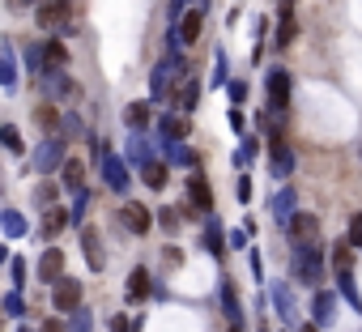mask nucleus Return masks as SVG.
Wrapping results in <instances>:
<instances>
[{
  "label": "nucleus",
  "instance_id": "9b49d317",
  "mask_svg": "<svg viewBox=\"0 0 362 332\" xmlns=\"http://www.w3.org/2000/svg\"><path fill=\"white\" fill-rule=\"evenodd\" d=\"M60 184L77 196V192H86V162L81 158H64V166H60Z\"/></svg>",
  "mask_w": 362,
  "mask_h": 332
},
{
  "label": "nucleus",
  "instance_id": "6e6552de",
  "mask_svg": "<svg viewBox=\"0 0 362 332\" xmlns=\"http://www.w3.org/2000/svg\"><path fill=\"white\" fill-rule=\"evenodd\" d=\"M269 298H273V307H277V315H281L286 324H298V302H294V294H290V285H286V281H273Z\"/></svg>",
  "mask_w": 362,
  "mask_h": 332
},
{
  "label": "nucleus",
  "instance_id": "f03ea898",
  "mask_svg": "<svg viewBox=\"0 0 362 332\" xmlns=\"http://www.w3.org/2000/svg\"><path fill=\"white\" fill-rule=\"evenodd\" d=\"M69 18H73V5H69V0H43V5L35 9V22H39L43 30H64Z\"/></svg>",
  "mask_w": 362,
  "mask_h": 332
},
{
  "label": "nucleus",
  "instance_id": "b1692460",
  "mask_svg": "<svg viewBox=\"0 0 362 332\" xmlns=\"http://www.w3.org/2000/svg\"><path fill=\"white\" fill-rule=\"evenodd\" d=\"M158 132H162V145H166V141H184V136H188V119H179V115H162Z\"/></svg>",
  "mask_w": 362,
  "mask_h": 332
},
{
  "label": "nucleus",
  "instance_id": "dca6fc26",
  "mask_svg": "<svg viewBox=\"0 0 362 332\" xmlns=\"http://www.w3.org/2000/svg\"><path fill=\"white\" fill-rule=\"evenodd\" d=\"M201 247H205L209 256H218V260L226 256V235H222V222H218L214 213L205 218V239H201Z\"/></svg>",
  "mask_w": 362,
  "mask_h": 332
},
{
  "label": "nucleus",
  "instance_id": "a878e982",
  "mask_svg": "<svg viewBox=\"0 0 362 332\" xmlns=\"http://www.w3.org/2000/svg\"><path fill=\"white\" fill-rule=\"evenodd\" d=\"M222 307H226V319L230 324H243V307H239V294H235V285L222 277Z\"/></svg>",
  "mask_w": 362,
  "mask_h": 332
},
{
  "label": "nucleus",
  "instance_id": "9d476101",
  "mask_svg": "<svg viewBox=\"0 0 362 332\" xmlns=\"http://www.w3.org/2000/svg\"><path fill=\"white\" fill-rule=\"evenodd\" d=\"M269 171H273V179H290V171H294V149H290L286 141H273Z\"/></svg>",
  "mask_w": 362,
  "mask_h": 332
},
{
  "label": "nucleus",
  "instance_id": "052dcab7",
  "mask_svg": "<svg viewBox=\"0 0 362 332\" xmlns=\"http://www.w3.org/2000/svg\"><path fill=\"white\" fill-rule=\"evenodd\" d=\"M358 153H362V145H358Z\"/></svg>",
  "mask_w": 362,
  "mask_h": 332
},
{
  "label": "nucleus",
  "instance_id": "e433bc0d",
  "mask_svg": "<svg viewBox=\"0 0 362 332\" xmlns=\"http://www.w3.org/2000/svg\"><path fill=\"white\" fill-rule=\"evenodd\" d=\"M56 124H60V111H56V107H39V128H43L47 136L56 132Z\"/></svg>",
  "mask_w": 362,
  "mask_h": 332
},
{
  "label": "nucleus",
  "instance_id": "6ab92c4d",
  "mask_svg": "<svg viewBox=\"0 0 362 332\" xmlns=\"http://www.w3.org/2000/svg\"><path fill=\"white\" fill-rule=\"evenodd\" d=\"M162 153H166V162H170V166H197V153H192L184 141H166V145H162Z\"/></svg>",
  "mask_w": 362,
  "mask_h": 332
},
{
  "label": "nucleus",
  "instance_id": "423d86ee",
  "mask_svg": "<svg viewBox=\"0 0 362 332\" xmlns=\"http://www.w3.org/2000/svg\"><path fill=\"white\" fill-rule=\"evenodd\" d=\"M201 30H205V9H188L184 18L175 22V39H179V47H184V43H197Z\"/></svg>",
  "mask_w": 362,
  "mask_h": 332
},
{
  "label": "nucleus",
  "instance_id": "7c9ffc66",
  "mask_svg": "<svg viewBox=\"0 0 362 332\" xmlns=\"http://www.w3.org/2000/svg\"><path fill=\"white\" fill-rule=\"evenodd\" d=\"M0 145H5L9 153H22L26 145H22V128L18 124H0Z\"/></svg>",
  "mask_w": 362,
  "mask_h": 332
},
{
  "label": "nucleus",
  "instance_id": "2eb2a0df",
  "mask_svg": "<svg viewBox=\"0 0 362 332\" xmlns=\"http://www.w3.org/2000/svg\"><path fill=\"white\" fill-rule=\"evenodd\" d=\"M35 166H39V171L64 166V136H47V141H43V149H39V158H35Z\"/></svg>",
  "mask_w": 362,
  "mask_h": 332
},
{
  "label": "nucleus",
  "instance_id": "f704fd0d",
  "mask_svg": "<svg viewBox=\"0 0 362 332\" xmlns=\"http://www.w3.org/2000/svg\"><path fill=\"white\" fill-rule=\"evenodd\" d=\"M69 90H73V81H69L60 69H56V73H47V94H56V98H60V94H69Z\"/></svg>",
  "mask_w": 362,
  "mask_h": 332
},
{
  "label": "nucleus",
  "instance_id": "1a4fd4ad",
  "mask_svg": "<svg viewBox=\"0 0 362 332\" xmlns=\"http://www.w3.org/2000/svg\"><path fill=\"white\" fill-rule=\"evenodd\" d=\"M337 319V294L332 290H315V302H311V324L315 328H328Z\"/></svg>",
  "mask_w": 362,
  "mask_h": 332
},
{
  "label": "nucleus",
  "instance_id": "5701e85b",
  "mask_svg": "<svg viewBox=\"0 0 362 332\" xmlns=\"http://www.w3.org/2000/svg\"><path fill=\"white\" fill-rule=\"evenodd\" d=\"M337 294H341L358 315H362V294H358V285H354V273H337Z\"/></svg>",
  "mask_w": 362,
  "mask_h": 332
},
{
  "label": "nucleus",
  "instance_id": "393cba45",
  "mask_svg": "<svg viewBox=\"0 0 362 332\" xmlns=\"http://www.w3.org/2000/svg\"><path fill=\"white\" fill-rule=\"evenodd\" d=\"M64 226H69V209H56V205H52V209L43 213V239H56Z\"/></svg>",
  "mask_w": 362,
  "mask_h": 332
},
{
  "label": "nucleus",
  "instance_id": "49530a36",
  "mask_svg": "<svg viewBox=\"0 0 362 332\" xmlns=\"http://www.w3.org/2000/svg\"><path fill=\"white\" fill-rule=\"evenodd\" d=\"M73 315H77V319H73V332H90V328H94V324H90V311H81V307H77Z\"/></svg>",
  "mask_w": 362,
  "mask_h": 332
},
{
  "label": "nucleus",
  "instance_id": "4c0bfd02",
  "mask_svg": "<svg viewBox=\"0 0 362 332\" xmlns=\"http://www.w3.org/2000/svg\"><path fill=\"white\" fill-rule=\"evenodd\" d=\"M86 209H90V192H77V201H73V213H69V222H73V226H81V222H86Z\"/></svg>",
  "mask_w": 362,
  "mask_h": 332
},
{
  "label": "nucleus",
  "instance_id": "4d7b16f0",
  "mask_svg": "<svg viewBox=\"0 0 362 332\" xmlns=\"http://www.w3.org/2000/svg\"><path fill=\"white\" fill-rule=\"evenodd\" d=\"M26 5H43V0H26Z\"/></svg>",
  "mask_w": 362,
  "mask_h": 332
},
{
  "label": "nucleus",
  "instance_id": "39448f33",
  "mask_svg": "<svg viewBox=\"0 0 362 332\" xmlns=\"http://www.w3.org/2000/svg\"><path fill=\"white\" fill-rule=\"evenodd\" d=\"M52 307H56L60 315H73V311L81 307V281L60 277V281H56V290H52Z\"/></svg>",
  "mask_w": 362,
  "mask_h": 332
},
{
  "label": "nucleus",
  "instance_id": "79ce46f5",
  "mask_svg": "<svg viewBox=\"0 0 362 332\" xmlns=\"http://www.w3.org/2000/svg\"><path fill=\"white\" fill-rule=\"evenodd\" d=\"M226 90H230V102L243 107V98H247V81H226Z\"/></svg>",
  "mask_w": 362,
  "mask_h": 332
},
{
  "label": "nucleus",
  "instance_id": "72a5a7b5",
  "mask_svg": "<svg viewBox=\"0 0 362 332\" xmlns=\"http://www.w3.org/2000/svg\"><path fill=\"white\" fill-rule=\"evenodd\" d=\"M0 81H5V85H18V64L9 60V47H0Z\"/></svg>",
  "mask_w": 362,
  "mask_h": 332
},
{
  "label": "nucleus",
  "instance_id": "f3484780",
  "mask_svg": "<svg viewBox=\"0 0 362 332\" xmlns=\"http://www.w3.org/2000/svg\"><path fill=\"white\" fill-rule=\"evenodd\" d=\"M81 251H86V264L98 273L107 260H103V243H98V230L94 226H81Z\"/></svg>",
  "mask_w": 362,
  "mask_h": 332
},
{
  "label": "nucleus",
  "instance_id": "0eeeda50",
  "mask_svg": "<svg viewBox=\"0 0 362 332\" xmlns=\"http://www.w3.org/2000/svg\"><path fill=\"white\" fill-rule=\"evenodd\" d=\"M188 201H192L197 218H201V213H214V188H209L205 175H192V179H188Z\"/></svg>",
  "mask_w": 362,
  "mask_h": 332
},
{
  "label": "nucleus",
  "instance_id": "c9c22d12",
  "mask_svg": "<svg viewBox=\"0 0 362 332\" xmlns=\"http://www.w3.org/2000/svg\"><path fill=\"white\" fill-rule=\"evenodd\" d=\"M230 81V69H226V52H218V60H214V77H209V85H226Z\"/></svg>",
  "mask_w": 362,
  "mask_h": 332
},
{
  "label": "nucleus",
  "instance_id": "a18cd8bd",
  "mask_svg": "<svg viewBox=\"0 0 362 332\" xmlns=\"http://www.w3.org/2000/svg\"><path fill=\"white\" fill-rule=\"evenodd\" d=\"M158 222H162L166 230H175V226H179V209H158Z\"/></svg>",
  "mask_w": 362,
  "mask_h": 332
},
{
  "label": "nucleus",
  "instance_id": "ddd939ff",
  "mask_svg": "<svg viewBox=\"0 0 362 332\" xmlns=\"http://www.w3.org/2000/svg\"><path fill=\"white\" fill-rule=\"evenodd\" d=\"M269 213H273L277 222H290V218L298 213V192H294V188H281L277 196H269Z\"/></svg>",
  "mask_w": 362,
  "mask_h": 332
},
{
  "label": "nucleus",
  "instance_id": "5fc2aeb1",
  "mask_svg": "<svg viewBox=\"0 0 362 332\" xmlns=\"http://www.w3.org/2000/svg\"><path fill=\"white\" fill-rule=\"evenodd\" d=\"M298 332H320V328H315V324H303V328H298Z\"/></svg>",
  "mask_w": 362,
  "mask_h": 332
},
{
  "label": "nucleus",
  "instance_id": "c85d7f7f",
  "mask_svg": "<svg viewBox=\"0 0 362 332\" xmlns=\"http://www.w3.org/2000/svg\"><path fill=\"white\" fill-rule=\"evenodd\" d=\"M43 60H47V69H52V64L64 69V64H69V47L56 43V39H47V43H43Z\"/></svg>",
  "mask_w": 362,
  "mask_h": 332
},
{
  "label": "nucleus",
  "instance_id": "a19ab883",
  "mask_svg": "<svg viewBox=\"0 0 362 332\" xmlns=\"http://www.w3.org/2000/svg\"><path fill=\"white\" fill-rule=\"evenodd\" d=\"M0 226H5L9 235H26V218L22 213H5V218H0Z\"/></svg>",
  "mask_w": 362,
  "mask_h": 332
},
{
  "label": "nucleus",
  "instance_id": "603ef678",
  "mask_svg": "<svg viewBox=\"0 0 362 332\" xmlns=\"http://www.w3.org/2000/svg\"><path fill=\"white\" fill-rule=\"evenodd\" d=\"M111 332H128V319H124V315H115V319H111Z\"/></svg>",
  "mask_w": 362,
  "mask_h": 332
},
{
  "label": "nucleus",
  "instance_id": "f8f14e48",
  "mask_svg": "<svg viewBox=\"0 0 362 332\" xmlns=\"http://www.w3.org/2000/svg\"><path fill=\"white\" fill-rule=\"evenodd\" d=\"M103 175H107V188H111V192H128V184H132V179H128V166H124L115 153L103 158Z\"/></svg>",
  "mask_w": 362,
  "mask_h": 332
},
{
  "label": "nucleus",
  "instance_id": "864d4df0",
  "mask_svg": "<svg viewBox=\"0 0 362 332\" xmlns=\"http://www.w3.org/2000/svg\"><path fill=\"white\" fill-rule=\"evenodd\" d=\"M43 332H64V324H60V319H47V324H43Z\"/></svg>",
  "mask_w": 362,
  "mask_h": 332
},
{
  "label": "nucleus",
  "instance_id": "a211bd4d",
  "mask_svg": "<svg viewBox=\"0 0 362 332\" xmlns=\"http://www.w3.org/2000/svg\"><path fill=\"white\" fill-rule=\"evenodd\" d=\"M124 226H128L132 235H149L153 218H149V209H145V205H124Z\"/></svg>",
  "mask_w": 362,
  "mask_h": 332
},
{
  "label": "nucleus",
  "instance_id": "2f4dec72",
  "mask_svg": "<svg viewBox=\"0 0 362 332\" xmlns=\"http://www.w3.org/2000/svg\"><path fill=\"white\" fill-rule=\"evenodd\" d=\"M332 268L337 273H354V247L349 243H337L332 247Z\"/></svg>",
  "mask_w": 362,
  "mask_h": 332
},
{
  "label": "nucleus",
  "instance_id": "58836bf2",
  "mask_svg": "<svg viewBox=\"0 0 362 332\" xmlns=\"http://www.w3.org/2000/svg\"><path fill=\"white\" fill-rule=\"evenodd\" d=\"M345 243H349L354 251H362V213L349 218V235H345Z\"/></svg>",
  "mask_w": 362,
  "mask_h": 332
},
{
  "label": "nucleus",
  "instance_id": "20e7f679",
  "mask_svg": "<svg viewBox=\"0 0 362 332\" xmlns=\"http://www.w3.org/2000/svg\"><path fill=\"white\" fill-rule=\"evenodd\" d=\"M264 90H269V111L286 115V102H290V73L286 69H273L264 77Z\"/></svg>",
  "mask_w": 362,
  "mask_h": 332
},
{
  "label": "nucleus",
  "instance_id": "7ed1b4c3",
  "mask_svg": "<svg viewBox=\"0 0 362 332\" xmlns=\"http://www.w3.org/2000/svg\"><path fill=\"white\" fill-rule=\"evenodd\" d=\"M175 73H184V60H179V56H166V60L153 69V77H149V94H153V98H166L170 85H175Z\"/></svg>",
  "mask_w": 362,
  "mask_h": 332
},
{
  "label": "nucleus",
  "instance_id": "bf43d9fd",
  "mask_svg": "<svg viewBox=\"0 0 362 332\" xmlns=\"http://www.w3.org/2000/svg\"><path fill=\"white\" fill-rule=\"evenodd\" d=\"M281 5H294V0H281Z\"/></svg>",
  "mask_w": 362,
  "mask_h": 332
},
{
  "label": "nucleus",
  "instance_id": "09e8293b",
  "mask_svg": "<svg viewBox=\"0 0 362 332\" xmlns=\"http://www.w3.org/2000/svg\"><path fill=\"white\" fill-rule=\"evenodd\" d=\"M9 273H13V281L22 285V281H26V260H22V256H18V260H9Z\"/></svg>",
  "mask_w": 362,
  "mask_h": 332
},
{
  "label": "nucleus",
  "instance_id": "13d9d810",
  "mask_svg": "<svg viewBox=\"0 0 362 332\" xmlns=\"http://www.w3.org/2000/svg\"><path fill=\"white\" fill-rule=\"evenodd\" d=\"M230 332H239V324H230Z\"/></svg>",
  "mask_w": 362,
  "mask_h": 332
},
{
  "label": "nucleus",
  "instance_id": "8fccbe9b",
  "mask_svg": "<svg viewBox=\"0 0 362 332\" xmlns=\"http://www.w3.org/2000/svg\"><path fill=\"white\" fill-rule=\"evenodd\" d=\"M226 243H230V247H247V230H230Z\"/></svg>",
  "mask_w": 362,
  "mask_h": 332
},
{
  "label": "nucleus",
  "instance_id": "bb28decb",
  "mask_svg": "<svg viewBox=\"0 0 362 332\" xmlns=\"http://www.w3.org/2000/svg\"><path fill=\"white\" fill-rule=\"evenodd\" d=\"M141 175H145V188L162 192V188H166V162H145V166H141Z\"/></svg>",
  "mask_w": 362,
  "mask_h": 332
},
{
  "label": "nucleus",
  "instance_id": "6e6d98bb",
  "mask_svg": "<svg viewBox=\"0 0 362 332\" xmlns=\"http://www.w3.org/2000/svg\"><path fill=\"white\" fill-rule=\"evenodd\" d=\"M0 260H9V251H5V243H0Z\"/></svg>",
  "mask_w": 362,
  "mask_h": 332
},
{
  "label": "nucleus",
  "instance_id": "c756f323",
  "mask_svg": "<svg viewBox=\"0 0 362 332\" xmlns=\"http://www.w3.org/2000/svg\"><path fill=\"white\" fill-rule=\"evenodd\" d=\"M128 158H132L136 166H145V162H153V153H149V141H145L141 132H132V141H128Z\"/></svg>",
  "mask_w": 362,
  "mask_h": 332
},
{
  "label": "nucleus",
  "instance_id": "ea45409f",
  "mask_svg": "<svg viewBox=\"0 0 362 332\" xmlns=\"http://www.w3.org/2000/svg\"><path fill=\"white\" fill-rule=\"evenodd\" d=\"M256 149H260V141H256V136H247V141H243V149L235 153V166H247V162L256 158Z\"/></svg>",
  "mask_w": 362,
  "mask_h": 332
},
{
  "label": "nucleus",
  "instance_id": "473e14b6",
  "mask_svg": "<svg viewBox=\"0 0 362 332\" xmlns=\"http://www.w3.org/2000/svg\"><path fill=\"white\" fill-rule=\"evenodd\" d=\"M197 98H201V81H184V90H179V107H184V111H197Z\"/></svg>",
  "mask_w": 362,
  "mask_h": 332
},
{
  "label": "nucleus",
  "instance_id": "f257e3e1",
  "mask_svg": "<svg viewBox=\"0 0 362 332\" xmlns=\"http://www.w3.org/2000/svg\"><path fill=\"white\" fill-rule=\"evenodd\" d=\"M290 268H294V281H307V285H315V281L324 277V247H320L315 239H303V243H294Z\"/></svg>",
  "mask_w": 362,
  "mask_h": 332
},
{
  "label": "nucleus",
  "instance_id": "4468645a",
  "mask_svg": "<svg viewBox=\"0 0 362 332\" xmlns=\"http://www.w3.org/2000/svg\"><path fill=\"white\" fill-rule=\"evenodd\" d=\"M60 277H64V251H60V247H47V251H43V260H39V281L56 285Z\"/></svg>",
  "mask_w": 362,
  "mask_h": 332
},
{
  "label": "nucleus",
  "instance_id": "aec40b11",
  "mask_svg": "<svg viewBox=\"0 0 362 332\" xmlns=\"http://www.w3.org/2000/svg\"><path fill=\"white\" fill-rule=\"evenodd\" d=\"M290 43H294V9L281 5L277 9V43L273 47H290Z\"/></svg>",
  "mask_w": 362,
  "mask_h": 332
},
{
  "label": "nucleus",
  "instance_id": "c03bdc74",
  "mask_svg": "<svg viewBox=\"0 0 362 332\" xmlns=\"http://www.w3.org/2000/svg\"><path fill=\"white\" fill-rule=\"evenodd\" d=\"M235 196H239L243 205L252 201V179H247V175H239V184H235Z\"/></svg>",
  "mask_w": 362,
  "mask_h": 332
},
{
  "label": "nucleus",
  "instance_id": "de8ad7c7",
  "mask_svg": "<svg viewBox=\"0 0 362 332\" xmlns=\"http://www.w3.org/2000/svg\"><path fill=\"white\" fill-rule=\"evenodd\" d=\"M35 201H39V205H56V188H47V184L35 188Z\"/></svg>",
  "mask_w": 362,
  "mask_h": 332
},
{
  "label": "nucleus",
  "instance_id": "3c124183",
  "mask_svg": "<svg viewBox=\"0 0 362 332\" xmlns=\"http://www.w3.org/2000/svg\"><path fill=\"white\" fill-rule=\"evenodd\" d=\"M243 124H247V119H243V111L235 107V111H230V128H235V132H243Z\"/></svg>",
  "mask_w": 362,
  "mask_h": 332
},
{
  "label": "nucleus",
  "instance_id": "412c9836",
  "mask_svg": "<svg viewBox=\"0 0 362 332\" xmlns=\"http://www.w3.org/2000/svg\"><path fill=\"white\" fill-rule=\"evenodd\" d=\"M315 226H320V222H315L311 213H294V218L286 222V230H290L298 243H303V239H315Z\"/></svg>",
  "mask_w": 362,
  "mask_h": 332
},
{
  "label": "nucleus",
  "instance_id": "4be33fe9",
  "mask_svg": "<svg viewBox=\"0 0 362 332\" xmlns=\"http://www.w3.org/2000/svg\"><path fill=\"white\" fill-rule=\"evenodd\" d=\"M149 294H153V285H149V268H132V277H128V298L141 302V298H149Z\"/></svg>",
  "mask_w": 362,
  "mask_h": 332
},
{
  "label": "nucleus",
  "instance_id": "37998d69",
  "mask_svg": "<svg viewBox=\"0 0 362 332\" xmlns=\"http://www.w3.org/2000/svg\"><path fill=\"white\" fill-rule=\"evenodd\" d=\"M5 315H26V302H22V294H18V290L5 298Z\"/></svg>",
  "mask_w": 362,
  "mask_h": 332
},
{
  "label": "nucleus",
  "instance_id": "cd10ccee",
  "mask_svg": "<svg viewBox=\"0 0 362 332\" xmlns=\"http://www.w3.org/2000/svg\"><path fill=\"white\" fill-rule=\"evenodd\" d=\"M124 119H128V128H132V132H141V128H145V124L153 119V107H149V102H132Z\"/></svg>",
  "mask_w": 362,
  "mask_h": 332
}]
</instances>
